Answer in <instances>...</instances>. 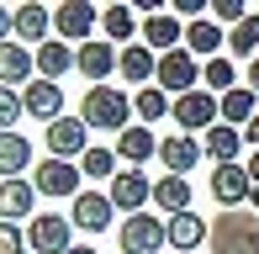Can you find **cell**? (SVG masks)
Masks as SVG:
<instances>
[{
	"label": "cell",
	"instance_id": "6da1fadb",
	"mask_svg": "<svg viewBox=\"0 0 259 254\" xmlns=\"http://www.w3.org/2000/svg\"><path fill=\"white\" fill-rule=\"evenodd\" d=\"M79 117H85V127H106V133L122 138V133H127V117H138V111H133V101H127V90H116V85H90Z\"/></svg>",
	"mask_w": 259,
	"mask_h": 254
},
{
	"label": "cell",
	"instance_id": "7a4b0ae2",
	"mask_svg": "<svg viewBox=\"0 0 259 254\" xmlns=\"http://www.w3.org/2000/svg\"><path fill=\"white\" fill-rule=\"evenodd\" d=\"M116 238H122V254H159L169 244V217L138 212V217H127V223L116 228Z\"/></svg>",
	"mask_w": 259,
	"mask_h": 254
},
{
	"label": "cell",
	"instance_id": "3957f363",
	"mask_svg": "<svg viewBox=\"0 0 259 254\" xmlns=\"http://www.w3.org/2000/svg\"><path fill=\"white\" fill-rule=\"evenodd\" d=\"M154 85L164 90V96L175 90V101H180V96H191V90H201V59H196L191 48L164 53V59H159V79H154Z\"/></svg>",
	"mask_w": 259,
	"mask_h": 254
},
{
	"label": "cell",
	"instance_id": "277c9868",
	"mask_svg": "<svg viewBox=\"0 0 259 254\" xmlns=\"http://www.w3.org/2000/svg\"><path fill=\"white\" fill-rule=\"evenodd\" d=\"M27 244H32V254H69L74 249V217L37 212L27 223Z\"/></svg>",
	"mask_w": 259,
	"mask_h": 254
},
{
	"label": "cell",
	"instance_id": "5b68a950",
	"mask_svg": "<svg viewBox=\"0 0 259 254\" xmlns=\"http://www.w3.org/2000/svg\"><path fill=\"white\" fill-rule=\"evenodd\" d=\"M222 122V96H211V90H191V96L175 101V127L180 133H211V127Z\"/></svg>",
	"mask_w": 259,
	"mask_h": 254
},
{
	"label": "cell",
	"instance_id": "8992f818",
	"mask_svg": "<svg viewBox=\"0 0 259 254\" xmlns=\"http://www.w3.org/2000/svg\"><path fill=\"white\" fill-rule=\"evenodd\" d=\"M96 27H101V11L90 6V0H64V6L53 11V32H58V37L69 43V48H74V43L85 48Z\"/></svg>",
	"mask_w": 259,
	"mask_h": 254
},
{
	"label": "cell",
	"instance_id": "52a82bcc",
	"mask_svg": "<svg viewBox=\"0 0 259 254\" xmlns=\"http://www.w3.org/2000/svg\"><path fill=\"white\" fill-rule=\"evenodd\" d=\"M79 180H85L79 164H69V159H42V170L32 175V186H37V196H69V201H74Z\"/></svg>",
	"mask_w": 259,
	"mask_h": 254
},
{
	"label": "cell",
	"instance_id": "ba28073f",
	"mask_svg": "<svg viewBox=\"0 0 259 254\" xmlns=\"http://www.w3.org/2000/svg\"><path fill=\"white\" fill-rule=\"evenodd\" d=\"M201 154H206V143H201V138H191V133H169V138L159 143V164H164V175H180V180H185V170L201 164Z\"/></svg>",
	"mask_w": 259,
	"mask_h": 254
},
{
	"label": "cell",
	"instance_id": "9c48e42d",
	"mask_svg": "<svg viewBox=\"0 0 259 254\" xmlns=\"http://www.w3.org/2000/svg\"><path fill=\"white\" fill-rule=\"evenodd\" d=\"M90 127H85V117H58L53 127H48V159H85L90 154Z\"/></svg>",
	"mask_w": 259,
	"mask_h": 254
},
{
	"label": "cell",
	"instance_id": "30bf717a",
	"mask_svg": "<svg viewBox=\"0 0 259 254\" xmlns=\"http://www.w3.org/2000/svg\"><path fill=\"white\" fill-rule=\"evenodd\" d=\"M106 196H111L116 212H133V217H138V212H143V201H154V180H148L143 170H122Z\"/></svg>",
	"mask_w": 259,
	"mask_h": 254
},
{
	"label": "cell",
	"instance_id": "8fae6325",
	"mask_svg": "<svg viewBox=\"0 0 259 254\" xmlns=\"http://www.w3.org/2000/svg\"><path fill=\"white\" fill-rule=\"evenodd\" d=\"M111 196H101V191H79L74 196V206H69V217H74V228L79 233H106L111 228Z\"/></svg>",
	"mask_w": 259,
	"mask_h": 254
},
{
	"label": "cell",
	"instance_id": "7c38bea8",
	"mask_svg": "<svg viewBox=\"0 0 259 254\" xmlns=\"http://www.w3.org/2000/svg\"><path fill=\"white\" fill-rule=\"evenodd\" d=\"M32 74H37V53L21 48V43H6V48H0V85L6 90H27Z\"/></svg>",
	"mask_w": 259,
	"mask_h": 254
},
{
	"label": "cell",
	"instance_id": "4fadbf2b",
	"mask_svg": "<svg viewBox=\"0 0 259 254\" xmlns=\"http://www.w3.org/2000/svg\"><path fill=\"white\" fill-rule=\"evenodd\" d=\"M211 196L222 206H238L254 196V180H249V164H217L211 170Z\"/></svg>",
	"mask_w": 259,
	"mask_h": 254
},
{
	"label": "cell",
	"instance_id": "5bb4252c",
	"mask_svg": "<svg viewBox=\"0 0 259 254\" xmlns=\"http://www.w3.org/2000/svg\"><path fill=\"white\" fill-rule=\"evenodd\" d=\"M143 43L159 53V59H164V53H175V48H185V21L175 16V11H159V16L143 21Z\"/></svg>",
	"mask_w": 259,
	"mask_h": 254
},
{
	"label": "cell",
	"instance_id": "9a60e30c",
	"mask_svg": "<svg viewBox=\"0 0 259 254\" xmlns=\"http://www.w3.org/2000/svg\"><path fill=\"white\" fill-rule=\"evenodd\" d=\"M185 48H191L201 64H206V59H222V53H228V32H222L211 16H201V21H185Z\"/></svg>",
	"mask_w": 259,
	"mask_h": 254
},
{
	"label": "cell",
	"instance_id": "2e32d148",
	"mask_svg": "<svg viewBox=\"0 0 259 254\" xmlns=\"http://www.w3.org/2000/svg\"><path fill=\"white\" fill-rule=\"evenodd\" d=\"M21 101H27V117H37V122H58L64 117V90L53 85V79H32L27 90H21Z\"/></svg>",
	"mask_w": 259,
	"mask_h": 254
},
{
	"label": "cell",
	"instance_id": "e0dca14e",
	"mask_svg": "<svg viewBox=\"0 0 259 254\" xmlns=\"http://www.w3.org/2000/svg\"><path fill=\"white\" fill-rule=\"evenodd\" d=\"M122 64V48L116 43H85L79 48V74L90 79V85H106V74Z\"/></svg>",
	"mask_w": 259,
	"mask_h": 254
},
{
	"label": "cell",
	"instance_id": "ac0fdd59",
	"mask_svg": "<svg viewBox=\"0 0 259 254\" xmlns=\"http://www.w3.org/2000/svg\"><path fill=\"white\" fill-rule=\"evenodd\" d=\"M116 69H122V79H133V85L148 90L159 79V53L148 48V43H133V48H122V64H116Z\"/></svg>",
	"mask_w": 259,
	"mask_h": 254
},
{
	"label": "cell",
	"instance_id": "d6986e66",
	"mask_svg": "<svg viewBox=\"0 0 259 254\" xmlns=\"http://www.w3.org/2000/svg\"><path fill=\"white\" fill-rule=\"evenodd\" d=\"M101 27H106V43H143V21H138L133 6H106L101 11Z\"/></svg>",
	"mask_w": 259,
	"mask_h": 254
},
{
	"label": "cell",
	"instance_id": "ffe728a7",
	"mask_svg": "<svg viewBox=\"0 0 259 254\" xmlns=\"http://www.w3.org/2000/svg\"><path fill=\"white\" fill-rule=\"evenodd\" d=\"M116 159H122L127 170L148 164V159H159V138L148 133V127H127V133L116 138Z\"/></svg>",
	"mask_w": 259,
	"mask_h": 254
},
{
	"label": "cell",
	"instance_id": "44dd1931",
	"mask_svg": "<svg viewBox=\"0 0 259 254\" xmlns=\"http://www.w3.org/2000/svg\"><path fill=\"white\" fill-rule=\"evenodd\" d=\"M32 206H37V186H32V180H6V186H0V217H6V223L37 217Z\"/></svg>",
	"mask_w": 259,
	"mask_h": 254
},
{
	"label": "cell",
	"instance_id": "7402d4cb",
	"mask_svg": "<svg viewBox=\"0 0 259 254\" xmlns=\"http://www.w3.org/2000/svg\"><path fill=\"white\" fill-rule=\"evenodd\" d=\"M69 69H79V48H69V43H42L37 48V79H64Z\"/></svg>",
	"mask_w": 259,
	"mask_h": 254
},
{
	"label": "cell",
	"instance_id": "603a6c76",
	"mask_svg": "<svg viewBox=\"0 0 259 254\" xmlns=\"http://www.w3.org/2000/svg\"><path fill=\"white\" fill-rule=\"evenodd\" d=\"M201 143H206V159H217V164H238V154H243V143H249V138H243L238 127L217 122V127L201 138Z\"/></svg>",
	"mask_w": 259,
	"mask_h": 254
},
{
	"label": "cell",
	"instance_id": "cb8c5ba5",
	"mask_svg": "<svg viewBox=\"0 0 259 254\" xmlns=\"http://www.w3.org/2000/svg\"><path fill=\"white\" fill-rule=\"evenodd\" d=\"M48 32H53V11H42L37 0H27V6H16V37L21 43H48Z\"/></svg>",
	"mask_w": 259,
	"mask_h": 254
},
{
	"label": "cell",
	"instance_id": "d4e9b609",
	"mask_svg": "<svg viewBox=\"0 0 259 254\" xmlns=\"http://www.w3.org/2000/svg\"><path fill=\"white\" fill-rule=\"evenodd\" d=\"M154 206H159V212H169V217L191 212V180H180V175H159V180H154Z\"/></svg>",
	"mask_w": 259,
	"mask_h": 254
},
{
	"label": "cell",
	"instance_id": "484cf974",
	"mask_svg": "<svg viewBox=\"0 0 259 254\" xmlns=\"http://www.w3.org/2000/svg\"><path fill=\"white\" fill-rule=\"evenodd\" d=\"M27 164H32V143L21 133H0V175H6V180H21Z\"/></svg>",
	"mask_w": 259,
	"mask_h": 254
},
{
	"label": "cell",
	"instance_id": "4316f807",
	"mask_svg": "<svg viewBox=\"0 0 259 254\" xmlns=\"http://www.w3.org/2000/svg\"><path fill=\"white\" fill-rule=\"evenodd\" d=\"M201 244H206V217L201 212L169 217V249H201Z\"/></svg>",
	"mask_w": 259,
	"mask_h": 254
},
{
	"label": "cell",
	"instance_id": "83f0119b",
	"mask_svg": "<svg viewBox=\"0 0 259 254\" xmlns=\"http://www.w3.org/2000/svg\"><path fill=\"white\" fill-rule=\"evenodd\" d=\"M254 117H259V106H254V90H249V85H238V90L222 96V122H228V127H238V133H243Z\"/></svg>",
	"mask_w": 259,
	"mask_h": 254
},
{
	"label": "cell",
	"instance_id": "f1b7e54d",
	"mask_svg": "<svg viewBox=\"0 0 259 254\" xmlns=\"http://www.w3.org/2000/svg\"><path fill=\"white\" fill-rule=\"evenodd\" d=\"M201 90H211V96H228V90H238V69H233L228 53L201 64Z\"/></svg>",
	"mask_w": 259,
	"mask_h": 254
},
{
	"label": "cell",
	"instance_id": "f546056e",
	"mask_svg": "<svg viewBox=\"0 0 259 254\" xmlns=\"http://www.w3.org/2000/svg\"><path fill=\"white\" fill-rule=\"evenodd\" d=\"M133 111H138V122H164V117H175V101L164 96L159 85H148V90L133 96Z\"/></svg>",
	"mask_w": 259,
	"mask_h": 254
},
{
	"label": "cell",
	"instance_id": "4dcf8cb0",
	"mask_svg": "<svg viewBox=\"0 0 259 254\" xmlns=\"http://www.w3.org/2000/svg\"><path fill=\"white\" fill-rule=\"evenodd\" d=\"M228 59H259V16H249L243 27H233L228 32Z\"/></svg>",
	"mask_w": 259,
	"mask_h": 254
},
{
	"label": "cell",
	"instance_id": "1f68e13d",
	"mask_svg": "<svg viewBox=\"0 0 259 254\" xmlns=\"http://www.w3.org/2000/svg\"><path fill=\"white\" fill-rule=\"evenodd\" d=\"M116 164H122V159H116V148H101V143H90V154L79 159V170H85L90 180H116V175H122Z\"/></svg>",
	"mask_w": 259,
	"mask_h": 254
},
{
	"label": "cell",
	"instance_id": "d6a6232c",
	"mask_svg": "<svg viewBox=\"0 0 259 254\" xmlns=\"http://www.w3.org/2000/svg\"><path fill=\"white\" fill-rule=\"evenodd\" d=\"M27 111V101H21V90H6L0 85V133H16V117Z\"/></svg>",
	"mask_w": 259,
	"mask_h": 254
},
{
	"label": "cell",
	"instance_id": "836d02e7",
	"mask_svg": "<svg viewBox=\"0 0 259 254\" xmlns=\"http://www.w3.org/2000/svg\"><path fill=\"white\" fill-rule=\"evenodd\" d=\"M32 244H27V233H21L16 223H0V254H27Z\"/></svg>",
	"mask_w": 259,
	"mask_h": 254
},
{
	"label": "cell",
	"instance_id": "e575fe53",
	"mask_svg": "<svg viewBox=\"0 0 259 254\" xmlns=\"http://www.w3.org/2000/svg\"><path fill=\"white\" fill-rule=\"evenodd\" d=\"M243 138H249V143H254V148H259V117H254V122H249V127H243Z\"/></svg>",
	"mask_w": 259,
	"mask_h": 254
},
{
	"label": "cell",
	"instance_id": "d590c367",
	"mask_svg": "<svg viewBox=\"0 0 259 254\" xmlns=\"http://www.w3.org/2000/svg\"><path fill=\"white\" fill-rule=\"evenodd\" d=\"M249 90H254V96H259V59L249 64Z\"/></svg>",
	"mask_w": 259,
	"mask_h": 254
},
{
	"label": "cell",
	"instance_id": "8d00e7d4",
	"mask_svg": "<svg viewBox=\"0 0 259 254\" xmlns=\"http://www.w3.org/2000/svg\"><path fill=\"white\" fill-rule=\"evenodd\" d=\"M249 180L259 186V148H254V159H249Z\"/></svg>",
	"mask_w": 259,
	"mask_h": 254
},
{
	"label": "cell",
	"instance_id": "74e56055",
	"mask_svg": "<svg viewBox=\"0 0 259 254\" xmlns=\"http://www.w3.org/2000/svg\"><path fill=\"white\" fill-rule=\"evenodd\" d=\"M69 254H96V249H90V244H74V249H69Z\"/></svg>",
	"mask_w": 259,
	"mask_h": 254
},
{
	"label": "cell",
	"instance_id": "f35d334b",
	"mask_svg": "<svg viewBox=\"0 0 259 254\" xmlns=\"http://www.w3.org/2000/svg\"><path fill=\"white\" fill-rule=\"evenodd\" d=\"M249 206H254V212H259V186H254V196H249Z\"/></svg>",
	"mask_w": 259,
	"mask_h": 254
}]
</instances>
